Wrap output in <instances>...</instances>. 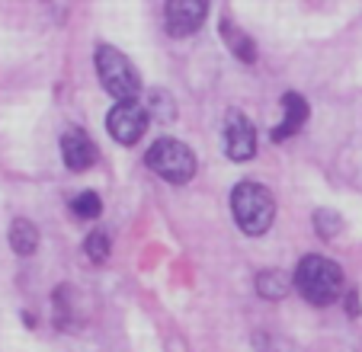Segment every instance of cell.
Segmentation results:
<instances>
[{
  "instance_id": "cell-1",
  "label": "cell",
  "mask_w": 362,
  "mask_h": 352,
  "mask_svg": "<svg viewBox=\"0 0 362 352\" xmlns=\"http://www.w3.org/2000/svg\"><path fill=\"white\" fill-rule=\"evenodd\" d=\"M295 288L298 295L315 307H327L334 305L343 295V269L334 259L321 257V253H308L301 257L298 269H295Z\"/></svg>"
},
{
  "instance_id": "cell-2",
  "label": "cell",
  "mask_w": 362,
  "mask_h": 352,
  "mask_svg": "<svg viewBox=\"0 0 362 352\" xmlns=\"http://www.w3.org/2000/svg\"><path fill=\"white\" fill-rule=\"evenodd\" d=\"M231 211H234V221L238 228L244 230L247 237H260L273 228V218H276V202H273V192L260 183H244L234 186L231 192Z\"/></svg>"
},
{
  "instance_id": "cell-3",
  "label": "cell",
  "mask_w": 362,
  "mask_h": 352,
  "mask_svg": "<svg viewBox=\"0 0 362 352\" xmlns=\"http://www.w3.org/2000/svg\"><path fill=\"white\" fill-rule=\"evenodd\" d=\"M96 61V77L106 87V93L116 96V100H138L141 93V77H138L135 64L125 58L119 48L112 45H100L93 54Z\"/></svg>"
},
{
  "instance_id": "cell-4",
  "label": "cell",
  "mask_w": 362,
  "mask_h": 352,
  "mask_svg": "<svg viewBox=\"0 0 362 352\" xmlns=\"http://www.w3.org/2000/svg\"><path fill=\"white\" fill-rule=\"evenodd\" d=\"M144 163H148L151 173H158L160 180H167L173 186H183L196 176V154L177 138L154 141L148 148V154H144Z\"/></svg>"
},
{
  "instance_id": "cell-5",
  "label": "cell",
  "mask_w": 362,
  "mask_h": 352,
  "mask_svg": "<svg viewBox=\"0 0 362 352\" xmlns=\"http://www.w3.org/2000/svg\"><path fill=\"white\" fill-rule=\"evenodd\" d=\"M106 129L119 144H138L148 131V112L138 100H119L106 115Z\"/></svg>"
},
{
  "instance_id": "cell-6",
  "label": "cell",
  "mask_w": 362,
  "mask_h": 352,
  "mask_svg": "<svg viewBox=\"0 0 362 352\" xmlns=\"http://www.w3.org/2000/svg\"><path fill=\"white\" fill-rule=\"evenodd\" d=\"M225 154L238 163L250 160L257 154V131L240 109H231L225 115Z\"/></svg>"
},
{
  "instance_id": "cell-7",
  "label": "cell",
  "mask_w": 362,
  "mask_h": 352,
  "mask_svg": "<svg viewBox=\"0 0 362 352\" xmlns=\"http://www.w3.org/2000/svg\"><path fill=\"white\" fill-rule=\"evenodd\" d=\"M205 13H209V0H167V33L177 35V39L199 33Z\"/></svg>"
},
{
  "instance_id": "cell-8",
  "label": "cell",
  "mask_w": 362,
  "mask_h": 352,
  "mask_svg": "<svg viewBox=\"0 0 362 352\" xmlns=\"http://www.w3.org/2000/svg\"><path fill=\"white\" fill-rule=\"evenodd\" d=\"M62 157L64 163H68V170H74V173H83V170H90L96 163V144L90 141V135L83 129H68L62 135Z\"/></svg>"
},
{
  "instance_id": "cell-9",
  "label": "cell",
  "mask_w": 362,
  "mask_h": 352,
  "mask_svg": "<svg viewBox=\"0 0 362 352\" xmlns=\"http://www.w3.org/2000/svg\"><path fill=\"white\" fill-rule=\"evenodd\" d=\"M308 112H311V109H308V102L301 100L298 93L282 96V125L273 129V141H286V138L298 135L308 122Z\"/></svg>"
},
{
  "instance_id": "cell-10",
  "label": "cell",
  "mask_w": 362,
  "mask_h": 352,
  "mask_svg": "<svg viewBox=\"0 0 362 352\" xmlns=\"http://www.w3.org/2000/svg\"><path fill=\"white\" fill-rule=\"evenodd\" d=\"M10 247L20 257H33L35 247H39V228L33 221H26V218H16L10 224Z\"/></svg>"
},
{
  "instance_id": "cell-11",
  "label": "cell",
  "mask_w": 362,
  "mask_h": 352,
  "mask_svg": "<svg viewBox=\"0 0 362 352\" xmlns=\"http://www.w3.org/2000/svg\"><path fill=\"white\" fill-rule=\"evenodd\" d=\"M288 285H295V278H288L282 269H267L257 276V291L269 301H279L288 295Z\"/></svg>"
},
{
  "instance_id": "cell-12",
  "label": "cell",
  "mask_w": 362,
  "mask_h": 352,
  "mask_svg": "<svg viewBox=\"0 0 362 352\" xmlns=\"http://www.w3.org/2000/svg\"><path fill=\"white\" fill-rule=\"evenodd\" d=\"M221 35H225V45L231 48L234 54H238L244 64H253V58H257V48H253V42L247 39L244 33H240L234 23H221Z\"/></svg>"
},
{
  "instance_id": "cell-13",
  "label": "cell",
  "mask_w": 362,
  "mask_h": 352,
  "mask_svg": "<svg viewBox=\"0 0 362 352\" xmlns=\"http://www.w3.org/2000/svg\"><path fill=\"white\" fill-rule=\"evenodd\" d=\"M83 250H87L90 263H106V257H110V234L93 230V234L83 240Z\"/></svg>"
},
{
  "instance_id": "cell-14",
  "label": "cell",
  "mask_w": 362,
  "mask_h": 352,
  "mask_svg": "<svg viewBox=\"0 0 362 352\" xmlns=\"http://www.w3.org/2000/svg\"><path fill=\"white\" fill-rule=\"evenodd\" d=\"M71 211H74L77 218H96L103 211V202L96 192H81L77 199H71Z\"/></svg>"
},
{
  "instance_id": "cell-15",
  "label": "cell",
  "mask_w": 362,
  "mask_h": 352,
  "mask_svg": "<svg viewBox=\"0 0 362 352\" xmlns=\"http://www.w3.org/2000/svg\"><path fill=\"white\" fill-rule=\"evenodd\" d=\"M317 230H321L324 237H330L334 230H340V218L330 215V211H317Z\"/></svg>"
}]
</instances>
